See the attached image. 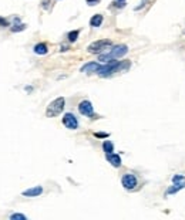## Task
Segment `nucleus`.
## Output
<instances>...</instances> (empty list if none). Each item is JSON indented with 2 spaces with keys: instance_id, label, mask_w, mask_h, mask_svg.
Instances as JSON below:
<instances>
[{
  "instance_id": "nucleus-13",
  "label": "nucleus",
  "mask_w": 185,
  "mask_h": 220,
  "mask_svg": "<svg viewBox=\"0 0 185 220\" xmlns=\"http://www.w3.org/2000/svg\"><path fill=\"white\" fill-rule=\"evenodd\" d=\"M47 46L44 44V43H39V44H36L34 46V53L36 54H40V56H44V54H47Z\"/></svg>"
},
{
  "instance_id": "nucleus-12",
  "label": "nucleus",
  "mask_w": 185,
  "mask_h": 220,
  "mask_svg": "<svg viewBox=\"0 0 185 220\" xmlns=\"http://www.w3.org/2000/svg\"><path fill=\"white\" fill-rule=\"evenodd\" d=\"M103 24V16L101 14H94L90 19V26L91 27H100Z\"/></svg>"
},
{
  "instance_id": "nucleus-5",
  "label": "nucleus",
  "mask_w": 185,
  "mask_h": 220,
  "mask_svg": "<svg viewBox=\"0 0 185 220\" xmlns=\"http://www.w3.org/2000/svg\"><path fill=\"white\" fill-rule=\"evenodd\" d=\"M121 183L127 190H134L135 187L138 186V179L134 173H124L121 178Z\"/></svg>"
},
{
  "instance_id": "nucleus-21",
  "label": "nucleus",
  "mask_w": 185,
  "mask_h": 220,
  "mask_svg": "<svg viewBox=\"0 0 185 220\" xmlns=\"http://www.w3.org/2000/svg\"><path fill=\"white\" fill-rule=\"evenodd\" d=\"M148 0H143V2H141V3H140V6H137V7H135V10H140V9H143L144 6H145V3H147Z\"/></svg>"
},
{
  "instance_id": "nucleus-22",
  "label": "nucleus",
  "mask_w": 185,
  "mask_h": 220,
  "mask_svg": "<svg viewBox=\"0 0 185 220\" xmlns=\"http://www.w3.org/2000/svg\"><path fill=\"white\" fill-rule=\"evenodd\" d=\"M86 2H87V5H90V6H94V5H96V3H98L100 0H86Z\"/></svg>"
},
{
  "instance_id": "nucleus-4",
  "label": "nucleus",
  "mask_w": 185,
  "mask_h": 220,
  "mask_svg": "<svg viewBox=\"0 0 185 220\" xmlns=\"http://www.w3.org/2000/svg\"><path fill=\"white\" fill-rule=\"evenodd\" d=\"M111 46H113V43L110 40H98V41L91 43L87 47V51L91 53V54H101L103 51H106L107 48Z\"/></svg>"
},
{
  "instance_id": "nucleus-24",
  "label": "nucleus",
  "mask_w": 185,
  "mask_h": 220,
  "mask_svg": "<svg viewBox=\"0 0 185 220\" xmlns=\"http://www.w3.org/2000/svg\"><path fill=\"white\" fill-rule=\"evenodd\" d=\"M118 2H125V0H118Z\"/></svg>"
},
{
  "instance_id": "nucleus-8",
  "label": "nucleus",
  "mask_w": 185,
  "mask_h": 220,
  "mask_svg": "<svg viewBox=\"0 0 185 220\" xmlns=\"http://www.w3.org/2000/svg\"><path fill=\"white\" fill-rule=\"evenodd\" d=\"M100 64L96 63V61H91V63H87L81 67V73H86V74H91V73H97L98 68H100Z\"/></svg>"
},
{
  "instance_id": "nucleus-10",
  "label": "nucleus",
  "mask_w": 185,
  "mask_h": 220,
  "mask_svg": "<svg viewBox=\"0 0 185 220\" xmlns=\"http://www.w3.org/2000/svg\"><path fill=\"white\" fill-rule=\"evenodd\" d=\"M106 158L107 160L110 162L114 168H118V166H121V158H120V155H117V154H106Z\"/></svg>"
},
{
  "instance_id": "nucleus-9",
  "label": "nucleus",
  "mask_w": 185,
  "mask_h": 220,
  "mask_svg": "<svg viewBox=\"0 0 185 220\" xmlns=\"http://www.w3.org/2000/svg\"><path fill=\"white\" fill-rule=\"evenodd\" d=\"M42 193H43L42 186H34V187L27 189V190H24L22 195H23V196H27V197H37V196H40Z\"/></svg>"
},
{
  "instance_id": "nucleus-11",
  "label": "nucleus",
  "mask_w": 185,
  "mask_h": 220,
  "mask_svg": "<svg viewBox=\"0 0 185 220\" xmlns=\"http://www.w3.org/2000/svg\"><path fill=\"white\" fill-rule=\"evenodd\" d=\"M184 187H185V182L175 183L174 186H171V187H168V189H166V193H165V195H174V193L180 192L181 189H184Z\"/></svg>"
},
{
  "instance_id": "nucleus-17",
  "label": "nucleus",
  "mask_w": 185,
  "mask_h": 220,
  "mask_svg": "<svg viewBox=\"0 0 185 220\" xmlns=\"http://www.w3.org/2000/svg\"><path fill=\"white\" fill-rule=\"evenodd\" d=\"M10 219L12 220H26L27 217H26L24 215H20V213H14V215L10 216Z\"/></svg>"
},
{
  "instance_id": "nucleus-15",
  "label": "nucleus",
  "mask_w": 185,
  "mask_h": 220,
  "mask_svg": "<svg viewBox=\"0 0 185 220\" xmlns=\"http://www.w3.org/2000/svg\"><path fill=\"white\" fill-rule=\"evenodd\" d=\"M79 34H80V31L79 30H73V31H70L69 34H67V38H69V41L70 43H74L77 38H79Z\"/></svg>"
},
{
  "instance_id": "nucleus-14",
  "label": "nucleus",
  "mask_w": 185,
  "mask_h": 220,
  "mask_svg": "<svg viewBox=\"0 0 185 220\" xmlns=\"http://www.w3.org/2000/svg\"><path fill=\"white\" fill-rule=\"evenodd\" d=\"M103 149H104L106 154L114 152V145H113V142H111V141H104V142H103Z\"/></svg>"
},
{
  "instance_id": "nucleus-7",
  "label": "nucleus",
  "mask_w": 185,
  "mask_h": 220,
  "mask_svg": "<svg viewBox=\"0 0 185 220\" xmlns=\"http://www.w3.org/2000/svg\"><path fill=\"white\" fill-rule=\"evenodd\" d=\"M63 125L66 128H69V129H77L79 128V121H77V118L74 117L71 112H67L64 114V117H63Z\"/></svg>"
},
{
  "instance_id": "nucleus-3",
  "label": "nucleus",
  "mask_w": 185,
  "mask_h": 220,
  "mask_svg": "<svg viewBox=\"0 0 185 220\" xmlns=\"http://www.w3.org/2000/svg\"><path fill=\"white\" fill-rule=\"evenodd\" d=\"M64 105H66V99L63 98V97H59V98L53 99V101L49 104V107H47V109H46V115L49 118L60 115V114L63 112V109H64Z\"/></svg>"
},
{
  "instance_id": "nucleus-20",
  "label": "nucleus",
  "mask_w": 185,
  "mask_h": 220,
  "mask_svg": "<svg viewBox=\"0 0 185 220\" xmlns=\"http://www.w3.org/2000/svg\"><path fill=\"white\" fill-rule=\"evenodd\" d=\"M7 26H9V21L3 17H0V27H7Z\"/></svg>"
},
{
  "instance_id": "nucleus-1",
  "label": "nucleus",
  "mask_w": 185,
  "mask_h": 220,
  "mask_svg": "<svg viewBox=\"0 0 185 220\" xmlns=\"http://www.w3.org/2000/svg\"><path fill=\"white\" fill-rule=\"evenodd\" d=\"M131 67V63L130 61H116V60H111L108 63H106L104 66H101L98 68L97 74L103 78L106 77H110V75L116 74V73H123V71H127Z\"/></svg>"
},
{
  "instance_id": "nucleus-16",
  "label": "nucleus",
  "mask_w": 185,
  "mask_h": 220,
  "mask_svg": "<svg viewBox=\"0 0 185 220\" xmlns=\"http://www.w3.org/2000/svg\"><path fill=\"white\" fill-rule=\"evenodd\" d=\"M24 28H26V24H14L13 27H12V31L13 33H17V31H23Z\"/></svg>"
},
{
  "instance_id": "nucleus-6",
  "label": "nucleus",
  "mask_w": 185,
  "mask_h": 220,
  "mask_svg": "<svg viewBox=\"0 0 185 220\" xmlns=\"http://www.w3.org/2000/svg\"><path fill=\"white\" fill-rule=\"evenodd\" d=\"M79 111L81 115H84V117H94V108H92V104L90 102V101H87V99H84V101H81V102L79 104Z\"/></svg>"
},
{
  "instance_id": "nucleus-18",
  "label": "nucleus",
  "mask_w": 185,
  "mask_h": 220,
  "mask_svg": "<svg viewBox=\"0 0 185 220\" xmlns=\"http://www.w3.org/2000/svg\"><path fill=\"white\" fill-rule=\"evenodd\" d=\"M172 182H174V183H181V182H184V176H181V175H175V176L172 178Z\"/></svg>"
},
{
  "instance_id": "nucleus-2",
  "label": "nucleus",
  "mask_w": 185,
  "mask_h": 220,
  "mask_svg": "<svg viewBox=\"0 0 185 220\" xmlns=\"http://www.w3.org/2000/svg\"><path fill=\"white\" fill-rule=\"evenodd\" d=\"M127 53H128V47L125 46V44H118V46L113 47V50H110V53H107V54H100L98 61H101V63H108V61H111V60H116V58L124 57Z\"/></svg>"
},
{
  "instance_id": "nucleus-23",
  "label": "nucleus",
  "mask_w": 185,
  "mask_h": 220,
  "mask_svg": "<svg viewBox=\"0 0 185 220\" xmlns=\"http://www.w3.org/2000/svg\"><path fill=\"white\" fill-rule=\"evenodd\" d=\"M49 2H50V0H43V7H44V9H49Z\"/></svg>"
},
{
  "instance_id": "nucleus-19",
  "label": "nucleus",
  "mask_w": 185,
  "mask_h": 220,
  "mask_svg": "<svg viewBox=\"0 0 185 220\" xmlns=\"http://www.w3.org/2000/svg\"><path fill=\"white\" fill-rule=\"evenodd\" d=\"M94 136H96V138H108V134H106V132H96V134H94Z\"/></svg>"
}]
</instances>
